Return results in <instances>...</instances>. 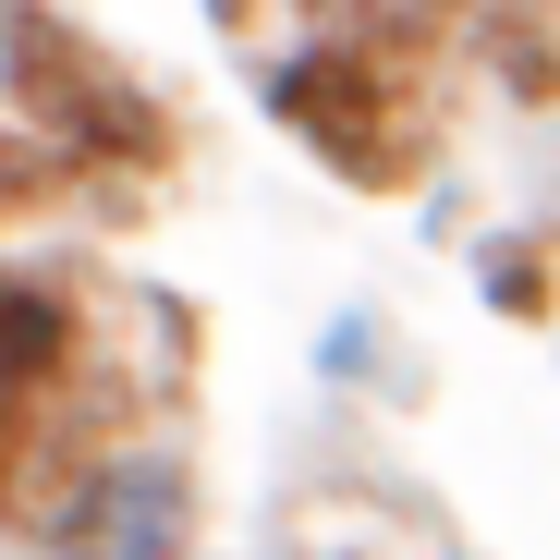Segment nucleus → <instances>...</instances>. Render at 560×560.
<instances>
[{
  "instance_id": "obj_4",
  "label": "nucleus",
  "mask_w": 560,
  "mask_h": 560,
  "mask_svg": "<svg viewBox=\"0 0 560 560\" xmlns=\"http://www.w3.org/2000/svg\"><path fill=\"white\" fill-rule=\"evenodd\" d=\"M73 378H85V317L49 293V280H13V268H0V512L25 500L37 439H49V415L73 402Z\"/></svg>"
},
{
  "instance_id": "obj_6",
  "label": "nucleus",
  "mask_w": 560,
  "mask_h": 560,
  "mask_svg": "<svg viewBox=\"0 0 560 560\" xmlns=\"http://www.w3.org/2000/svg\"><path fill=\"white\" fill-rule=\"evenodd\" d=\"M476 280H488V305H500V317H560L548 232H500V244H476Z\"/></svg>"
},
{
  "instance_id": "obj_8",
  "label": "nucleus",
  "mask_w": 560,
  "mask_h": 560,
  "mask_svg": "<svg viewBox=\"0 0 560 560\" xmlns=\"http://www.w3.org/2000/svg\"><path fill=\"white\" fill-rule=\"evenodd\" d=\"M548 329H560V317H548Z\"/></svg>"
},
{
  "instance_id": "obj_3",
  "label": "nucleus",
  "mask_w": 560,
  "mask_h": 560,
  "mask_svg": "<svg viewBox=\"0 0 560 560\" xmlns=\"http://www.w3.org/2000/svg\"><path fill=\"white\" fill-rule=\"evenodd\" d=\"M49 560H196V463L171 439H98L37 488Z\"/></svg>"
},
{
  "instance_id": "obj_5",
  "label": "nucleus",
  "mask_w": 560,
  "mask_h": 560,
  "mask_svg": "<svg viewBox=\"0 0 560 560\" xmlns=\"http://www.w3.org/2000/svg\"><path fill=\"white\" fill-rule=\"evenodd\" d=\"M37 208H98V183H85L49 135L0 122V220H37Z\"/></svg>"
},
{
  "instance_id": "obj_2",
  "label": "nucleus",
  "mask_w": 560,
  "mask_h": 560,
  "mask_svg": "<svg viewBox=\"0 0 560 560\" xmlns=\"http://www.w3.org/2000/svg\"><path fill=\"white\" fill-rule=\"evenodd\" d=\"M0 122L49 135L85 183H98V208H122L135 171L171 159V110L61 13V0H0Z\"/></svg>"
},
{
  "instance_id": "obj_1",
  "label": "nucleus",
  "mask_w": 560,
  "mask_h": 560,
  "mask_svg": "<svg viewBox=\"0 0 560 560\" xmlns=\"http://www.w3.org/2000/svg\"><path fill=\"white\" fill-rule=\"evenodd\" d=\"M256 98L353 196H415L439 171V98H427V49L415 37L305 13L280 49H256Z\"/></svg>"
},
{
  "instance_id": "obj_7",
  "label": "nucleus",
  "mask_w": 560,
  "mask_h": 560,
  "mask_svg": "<svg viewBox=\"0 0 560 560\" xmlns=\"http://www.w3.org/2000/svg\"><path fill=\"white\" fill-rule=\"evenodd\" d=\"M317 365H329V378H365V365H378V329H365V305L329 329V353H317Z\"/></svg>"
}]
</instances>
